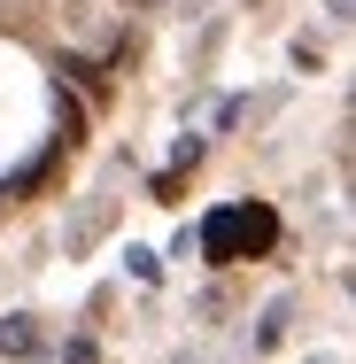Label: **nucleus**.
<instances>
[{
    "label": "nucleus",
    "instance_id": "9d476101",
    "mask_svg": "<svg viewBox=\"0 0 356 364\" xmlns=\"http://www.w3.org/2000/svg\"><path fill=\"white\" fill-rule=\"evenodd\" d=\"M0 210H8V186H0Z\"/></svg>",
    "mask_w": 356,
    "mask_h": 364
},
{
    "label": "nucleus",
    "instance_id": "7ed1b4c3",
    "mask_svg": "<svg viewBox=\"0 0 356 364\" xmlns=\"http://www.w3.org/2000/svg\"><path fill=\"white\" fill-rule=\"evenodd\" d=\"M202 264H240V225H232V210H210L202 218Z\"/></svg>",
    "mask_w": 356,
    "mask_h": 364
},
{
    "label": "nucleus",
    "instance_id": "1a4fd4ad",
    "mask_svg": "<svg viewBox=\"0 0 356 364\" xmlns=\"http://www.w3.org/2000/svg\"><path fill=\"white\" fill-rule=\"evenodd\" d=\"M325 8H333V23H349V16H356V8H349V0H325Z\"/></svg>",
    "mask_w": 356,
    "mask_h": 364
},
{
    "label": "nucleus",
    "instance_id": "6e6552de",
    "mask_svg": "<svg viewBox=\"0 0 356 364\" xmlns=\"http://www.w3.org/2000/svg\"><path fill=\"white\" fill-rule=\"evenodd\" d=\"M63 140H70V147H77V140H85V109H77L70 93H63Z\"/></svg>",
    "mask_w": 356,
    "mask_h": 364
},
{
    "label": "nucleus",
    "instance_id": "f03ea898",
    "mask_svg": "<svg viewBox=\"0 0 356 364\" xmlns=\"http://www.w3.org/2000/svg\"><path fill=\"white\" fill-rule=\"evenodd\" d=\"M109 225H117V194H93V202H85V210L70 218V232H63V248H70V256H85V248H93V240H101Z\"/></svg>",
    "mask_w": 356,
    "mask_h": 364
},
{
    "label": "nucleus",
    "instance_id": "423d86ee",
    "mask_svg": "<svg viewBox=\"0 0 356 364\" xmlns=\"http://www.w3.org/2000/svg\"><path fill=\"white\" fill-rule=\"evenodd\" d=\"M186 171H194V163H171V171L155 178V202H163V210H171V202H186Z\"/></svg>",
    "mask_w": 356,
    "mask_h": 364
},
{
    "label": "nucleus",
    "instance_id": "20e7f679",
    "mask_svg": "<svg viewBox=\"0 0 356 364\" xmlns=\"http://www.w3.org/2000/svg\"><path fill=\"white\" fill-rule=\"evenodd\" d=\"M0 364H47V357H39V326H31L23 310L0 318Z\"/></svg>",
    "mask_w": 356,
    "mask_h": 364
},
{
    "label": "nucleus",
    "instance_id": "0eeeda50",
    "mask_svg": "<svg viewBox=\"0 0 356 364\" xmlns=\"http://www.w3.org/2000/svg\"><path fill=\"white\" fill-rule=\"evenodd\" d=\"M55 364H101V341H93V333H70V341H63V357Z\"/></svg>",
    "mask_w": 356,
    "mask_h": 364
},
{
    "label": "nucleus",
    "instance_id": "f257e3e1",
    "mask_svg": "<svg viewBox=\"0 0 356 364\" xmlns=\"http://www.w3.org/2000/svg\"><path fill=\"white\" fill-rule=\"evenodd\" d=\"M232 225H240V256H271L279 248V210L271 202H232Z\"/></svg>",
    "mask_w": 356,
    "mask_h": 364
},
{
    "label": "nucleus",
    "instance_id": "39448f33",
    "mask_svg": "<svg viewBox=\"0 0 356 364\" xmlns=\"http://www.w3.org/2000/svg\"><path fill=\"white\" fill-rule=\"evenodd\" d=\"M286 318H294V302H271V310H264V326H256V349H279V341H286Z\"/></svg>",
    "mask_w": 356,
    "mask_h": 364
},
{
    "label": "nucleus",
    "instance_id": "9b49d317",
    "mask_svg": "<svg viewBox=\"0 0 356 364\" xmlns=\"http://www.w3.org/2000/svg\"><path fill=\"white\" fill-rule=\"evenodd\" d=\"M248 8H256V0H248Z\"/></svg>",
    "mask_w": 356,
    "mask_h": 364
}]
</instances>
